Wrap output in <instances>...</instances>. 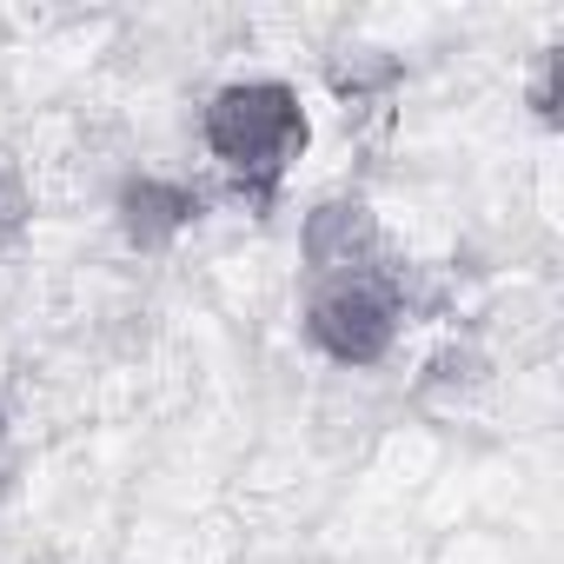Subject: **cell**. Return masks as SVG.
I'll return each instance as SVG.
<instances>
[{"instance_id":"cell-4","label":"cell","mask_w":564,"mask_h":564,"mask_svg":"<svg viewBox=\"0 0 564 564\" xmlns=\"http://www.w3.org/2000/svg\"><path fill=\"white\" fill-rule=\"evenodd\" d=\"M193 219H199V193H193L186 180L140 173V180H127V193H120V226H127V239H133L140 252L173 246Z\"/></svg>"},{"instance_id":"cell-1","label":"cell","mask_w":564,"mask_h":564,"mask_svg":"<svg viewBox=\"0 0 564 564\" xmlns=\"http://www.w3.org/2000/svg\"><path fill=\"white\" fill-rule=\"evenodd\" d=\"M306 147V107L279 80H232L206 100V153L232 173L239 193L272 199Z\"/></svg>"},{"instance_id":"cell-6","label":"cell","mask_w":564,"mask_h":564,"mask_svg":"<svg viewBox=\"0 0 564 564\" xmlns=\"http://www.w3.org/2000/svg\"><path fill=\"white\" fill-rule=\"evenodd\" d=\"M0 438H8V412H0Z\"/></svg>"},{"instance_id":"cell-3","label":"cell","mask_w":564,"mask_h":564,"mask_svg":"<svg viewBox=\"0 0 564 564\" xmlns=\"http://www.w3.org/2000/svg\"><path fill=\"white\" fill-rule=\"evenodd\" d=\"M300 246H306V265L313 272L352 279V272H372V259H379V219H372L366 199H319L306 213Z\"/></svg>"},{"instance_id":"cell-2","label":"cell","mask_w":564,"mask_h":564,"mask_svg":"<svg viewBox=\"0 0 564 564\" xmlns=\"http://www.w3.org/2000/svg\"><path fill=\"white\" fill-rule=\"evenodd\" d=\"M306 333L326 359L339 366H379L399 339V293L392 279L372 265V272H352V279H326L306 306Z\"/></svg>"},{"instance_id":"cell-5","label":"cell","mask_w":564,"mask_h":564,"mask_svg":"<svg viewBox=\"0 0 564 564\" xmlns=\"http://www.w3.org/2000/svg\"><path fill=\"white\" fill-rule=\"evenodd\" d=\"M28 213H34V193H28V173H21V160L0 147V239H14L21 226H28Z\"/></svg>"}]
</instances>
